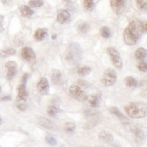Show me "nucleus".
<instances>
[{
  "label": "nucleus",
  "mask_w": 147,
  "mask_h": 147,
  "mask_svg": "<svg viewBox=\"0 0 147 147\" xmlns=\"http://www.w3.org/2000/svg\"><path fill=\"white\" fill-rule=\"evenodd\" d=\"M52 38H53V39H55V38H56V36H55V35H53V36H52Z\"/></svg>",
  "instance_id": "nucleus-40"
},
{
  "label": "nucleus",
  "mask_w": 147,
  "mask_h": 147,
  "mask_svg": "<svg viewBox=\"0 0 147 147\" xmlns=\"http://www.w3.org/2000/svg\"><path fill=\"white\" fill-rule=\"evenodd\" d=\"M142 29H143V33L145 34L147 32V24H146V21L142 22Z\"/></svg>",
  "instance_id": "nucleus-35"
},
{
  "label": "nucleus",
  "mask_w": 147,
  "mask_h": 147,
  "mask_svg": "<svg viewBox=\"0 0 147 147\" xmlns=\"http://www.w3.org/2000/svg\"><path fill=\"white\" fill-rule=\"evenodd\" d=\"M109 111L111 114H113L114 115H115L116 117L119 118L120 120H123V121H127V118L124 116L122 113L120 112V110L117 108L116 106H111L110 108H109Z\"/></svg>",
  "instance_id": "nucleus-19"
},
{
  "label": "nucleus",
  "mask_w": 147,
  "mask_h": 147,
  "mask_svg": "<svg viewBox=\"0 0 147 147\" xmlns=\"http://www.w3.org/2000/svg\"><path fill=\"white\" fill-rule=\"evenodd\" d=\"M51 78H52V82L55 84H60V82L62 80V74H61V72L58 69L53 70V72H52V76H51Z\"/></svg>",
  "instance_id": "nucleus-20"
},
{
  "label": "nucleus",
  "mask_w": 147,
  "mask_h": 147,
  "mask_svg": "<svg viewBox=\"0 0 147 147\" xmlns=\"http://www.w3.org/2000/svg\"><path fill=\"white\" fill-rule=\"evenodd\" d=\"M18 108L19 110H21V111H25V110L26 109V105H24V104H20V105H18Z\"/></svg>",
  "instance_id": "nucleus-37"
},
{
  "label": "nucleus",
  "mask_w": 147,
  "mask_h": 147,
  "mask_svg": "<svg viewBox=\"0 0 147 147\" xmlns=\"http://www.w3.org/2000/svg\"><path fill=\"white\" fill-rule=\"evenodd\" d=\"M116 80H117L116 72L111 68H108L104 72L101 82L105 86H112L115 84Z\"/></svg>",
  "instance_id": "nucleus-5"
},
{
  "label": "nucleus",
  "mask_w": 147,
  "mask_h": 147,
  "mask_svg": "<svg viewBox=\"0 0 147 147\" xmlns=\"http://www.w3.org/2000/svg\"><path fill=\"white\" fill-rule=\"evenodd\" d=\"M37 90L41 94H47L49 92V83L47 78L42 77L37 84Z\"/></svg>",
  "instance_id": "nucleus-9"
},
{
  "label": "nucleus",
  "mask_w": 147,
  "mask_h": 147,
  "mask_svg": "<svg viewBox=\"0 0 147 147\" xmlns=\"http://www.w3.org/2000/svg\"><path fill=\"white\" fill-rule=\"evenodd\" d=\"M69 93L75 99H76L77 101L84 102L86 100V97H87L86 94L84 93L80 88V86H77V84H73V86L69 87Z\"/></svg>",
  "instance_id": "nucleus-6"
},
{
  "label": "nucleus",
  "mask_w": 147,
  "mask_h": 147,
  "mask_svg": "<svg viewBox=\"0 0 147 147\" xmlns=\"http://www.w3.org/2000/svg\"><path fill=\"white\" fill-rule=\"evenodd\" d=\"M5 67L7 69V78L8 80H11L18 73V65L14 61H8L7 64H5Z\"/></svg>",
  "instance_id": "nucleus-8"
},
{
  "label": "nucleus",
  "mask_w": 147,
  "mask_h": 147,
  "mask_svg": "<svg viewBox=\"0 0 147 147\" xmlns=\"http://www.w3.org/2000/svg\"><path fill=\"white\" fill-rule=\"evenodd\" d=\"M146 55H147L146 49L144 47H139L134 53V56L137 60H144L146 57Z\"/></svg>",
  "instance_id": "nucleus-21"
},
{
  "label": "nucleus",
  "mask_w": 147,
  "mask_h": 147,
  "mask_svg": "<svg viewBox=\"0 0 147 147\" xmlns=\"http://www.w3.org/2000/svg\"><path fill=\"white\" fill-rule=\"evenodd\" d=\"M38 123L39 125H41L42 127L46 128V129H48V130H55V125L53 122L49 121L47 118H44V117H41L38 119Z\"/></svg>",
  "instance_id": "nucleus-15"
},
{
  "label": "nucleus",
  "mask_w": 147,
  "mask_h": 147,
  "mask_svg": "<svg viewBox=\"0 0 147 147\" xmlns=\"http://www.w3.org/2000/svg\"><path fill=\"white\" fill-rule=\"evenodd\" d=\"M28 5L30 7H41L44 5V0H29Z\"/></svg>",
  "instance_id": "nucleus-29"
},
{
  "label": "nucleus",
  "mask_w": 147,
  "mask_h": 147,
  "mask_svg": "<svg viewBox=\"0 0 147 147\" xmlns=\"http://www.w3.org/2000/svg\"><path fill=\"white\" fill-rule=\"evenodd\" d=\"M110 5L116 14H121L124 7V0H110Z\"/></svg>",
  "instance_id": "nucleus-11"
},
{
  "label": "nucleus",
  "mask_w": 147,
  "mask_h": 147,
  "mask_svg": "<svg viewBox=\"0 0 147 147\" xmlns=\"http://www.w3.org/2000/svg\"><path fill=\"white\" fill-rule=\"evenodd\" d=\"M18 96L20 100H23V101H26L27 97H28V92L26 90V84L22 83L20 86L18 88Z\"/></svg>",
  "instance_id": "nucleus-14"
},
{
  "label": "nucleus",
  "mask_w": 147,
  "mask_h": 147,
  "mask_svg": "<svg viewBox=\"0 0 147 147\" xmlns=\"http://www.w3.org/2000/svg\"><path fill=\"white\" fill-rule=\"evenodd\" d=\"M106 52L108 54L112 64L114 65V66L116 67L117 69H122L123 68V61H122V57H121L119 51L115 49V47H108L106 49Z\"/></svg>",
  "instance_id": "nucleus-4"
},
{
  "label": "nucleus",
  "mask_w": 147,
  "mask_h": 147,
  "mask_svg": "<svg viewBox=\"0 0 147 147\" xmlns=\"http://www.w3.org/2000/svg\"><path fill=\"white\" fill-rule=\"evenodd\" d=\"M124 84L128 87H135L137 86V81L133 76H127L124 78Z\"/></svg>",
  "instance_id": "nucleus-23"
},
{
  "label": "nucleus",
  "mask_w": 147,
  "mask_h": 147,
  "mask_svg": "<svg viewBox=\"0 0 147 147\" xmlns=\"http://www.w3.org/2000/svg\"><path fill=\"white\" fill-rule=\"evenodd\" d=\"M89 28H90L89 24L86 23V22H82V23H80L77 26V30L80 33H82V34L87 33L88 30H89Z\"/></svg>",
  "instance_id": "nucleus-26"
},
{
  "label": "nucleus",
  "mask_w": 147,
  "mask_h": 147,
  "mask_svg": "<svg viewBox=\"0 0 147 147\" xmlns=\"http://www.w3.org/2000/svg\"><path fill=\"white\" fill-rule=\"evenodd\" d=\"M65 132L66 133H68V134H72L75 132V130H76V125L74 124L73 123H66L65 124Z\"/></svg>",
  "instance_id": "nucleus-32"
},
{
  "label": "nucleus",
  "mask_w": 147,
  "mask_h": 147,
  "mask_svg": "<svg viewBox=\"0 0 147 147\" xmlns=\"http://www.w3.org/2000/svg\"><path fill=\"white\" fill-rule=\"evenodd\" d=\"M124 111L127 115L134 119H140L146 116L147 107L146 105L144 103H130L124 106Z\"/></svg>",
  "instance_id": "nucleus-2"
},
{
  "label": "nucleus",
  "mask_w": 147,
  "mask_h": 147,
  "mask_svg": "<svg viewBox=\"0 0 147 147\" xmlns=\"http://www.w3.org/2000/svg\"><path fill=\"white\" fill-rule=\"evenodd\" d=\"M91 71H92V69L90 68L89 66H84L77 70V74L81 76H86L89 75V74L91 73Z\"/></svg>",
  "instance_id": "nucleus-27"
},
{
  "label": "nucleus",
  "mask_w": 147,
  "mask_h": 147,
  "mask_svg": "<svg viewBox=\"0 0 147 147\" xmlns=\"http://www.w3.org/2000/svg\"><path fill=\"white\" fill-rule=\"evenodd\" d=\"M142 22L134 20L130 22L128 26L123 31V40L128 46H134L141 39L143 35Z\"/></svg>",
  "instance_id": "nucleus-1"
},
{
  "label": "nucleus",
  "mask_w": 147,
  "mask_h": 147,
  "mask_svg": "<svg viewBox=\"0 0 147 147\" xmlns=\"http://www.w3.org/2000/svg\"><path fill=\"white\" fill-rule=\"evenodd\" d=\"M135 4L136 7L140 11L145 12L147 8V0H135Z\"/></svg>",
  "instance_id": "nucleus-25"
},
{
  "label": "nucleus",
  "mask_w": 147,
  "mask_h": 147,
  "mask_svg": "<svg viewBox=\"0 0 147 147\" xmlns=\"http://www.w3.org/2000/svg\"><path fill=\"white\" fill-rule=\"evenodd\" d=\"M16 54V50L14 48H5L3 50H0V57L5 58L7 57V56L13 55Z\"/></svg>",
  "instance_id": "nucleus-22"
},
{
  "label": "nucleus",
  "mask_w": 147,
  "mask_h": 147,
  "mask_svg": "<svg viewBox=\"0 0 147 147\" xmlns=\"http://www.w3.org/2000/svg\"><path fill=\"white\" fill-rule=\"evenodd\" d=\"M137 68H138V70H140L141 72L145 73V72H146V69H147L146 62L144 61V60H140V62H139L138 65H137Z\"/></svg>",
  "instance_id": "nucleus-33"
},
{
  "label": "nucleus",
  "mask_w": 147,
  "mask_h": 147,
  "mask_svg": "<svg viewBox=\"0 0 147 147\" xmlns=\"http://www.w3.org/2000/svg\"><path fill=\"white\" fill-rule=\"evenodd\" d=\"M28 76H29V75H28V74H25V75L23 76V77H22V83L26 84V81H27V79H28Z\"/></svg>",
  "instance_id": "nucleus-36"
},
{
  "label": "nucleus",
  "mask_w": 147,
  "mask_h": 147,
  "mask_svg": "<svg viewBox=\"0 0 147 147\" xmlns=\"http://www.w3.org/2000/svg\"><path fill=\"white\" fill-rule=\"evenodd\" d=\"M84 7L87 11H92L94 7V0H84Z\"/></svg>",
  "instance_id": "nucleus-30"
},
{
  "label": "nucleus",
  "mask_w": 147,
  "mask_h": 147,
  "mask_svg": "<svg viewBox=\"0 0 147 147\" xmlns=\"http://www.w3.org/2000/svg\"><path fill=\"white\" fill-rule=\"evenodd\" d=\"M66 1H70V0H66Z\"/></svg>",
  "instance_id": "nucleus-42"
},
{
  "label": "nucleus",
  "mask_w": 147,
  "mask_h": 147,
  "mask_svg": "<svg viewBox=\"0 0 147 147\" xmlns=\"http://www.w3.org/2000/svg\"><path fill=\"white\" fill-rule=\"evenodd\" d=\"M46 141H47V143L50 145H56V144H57V141H56L55 137L54 136L53 134H47V136H46Z\"/></svg>",
  "instance_id": "nucleus-31"
},
{
  "label": "nucleus",
  "mask_w": 147,
  "mask_h": 147,
  "mask_svg": "<svg viewBox=\"0 0 147 147\" xmlns=\"http://www.w3.org/2000/svg\"><path fill=\"white\" fill-rule=\"evenodd\" d=\"M77 84H80L81 86H86V87H87V86H87V84H89L87 82H86V81H82V80H80V81H78L77 82Z\"/></svg>",
  "instance_id": "nucleus-38"
},
{
  "label": "nucleus",
  "mask_w": 147,
  "mask_h": 147,
  "mask_svg": "<svg viewBox=\"0 0 147 147\" xmlns=\"http://www.w3.org/2000/svg\"><path fill=\"white\" fill-rule=\"evenodd\" d=\"M70 20V13L67 10H61L57 14L56 21L59 24H65Z\"/></svg>",
  "instance_id": "nucleus-12"
},
{
  "label": "nucleus",
  "mask_w": 147,
  "mask_h": 147,
  "mask_svg": "<svg viewBox=\"0 0 147 147\" xmlns=\"http://www.w3.org/2000/svg\"><path fill=\"white\" fill-rule=\"evenodd\" d=\"M21 56L24 60L29 62V63H34L36 60V53L31 47H24L21 50Z\"/></svg>",
  "instance_id": "nucleus-7"
},
{
  "label": "nucleus",
  "mask_w": 147,
  "mask_h": 147,
  "mask_svg": "<svg viewBox=\"0 0 147 147\" xmlns=\"http://www.w3.org/2000/svg\"><path fill=\"white\" fill-rule=\"evenodd\" d=\"M3 23H4V16L0 15V32H3L4 31Z\"/></svg>",
  "instance_id": "nucleus-34"
},
{
  "label": "nucleus",
  "mask_w": 147,
  "mask_h": 147,
  "mask_svg": "<svg viewBox=\"0 0 147 147\" xmlns=\"http://www.w3.org/2000/svg\"><path fill=\"white\" fill-rule=\"evenodd\" d=\"M0 93H1V86H0Z\"/></svg>",
  "instance_id": "nucleus-41"
},
{
  "label": "nucleus",
  "mask_w": 147,
  "mask_h": 147,
  "mask_svg": "<svg viewBox=\"0 0 147 147\" xmlns=\"http://www.w3.org/2000/svg\"><path fill=\"white\" fill-rule=\"evenodd\" d=\"M100 33H101V36L105 39H108L112 36L111 29L108 26H102L100 29Z\"/></svg>",
  "instance_id": "nucleus-24"
},
{
  "label": "nucleus",
  "mask_w": 147,
  "mask_h": 147,
  "mask_svg": "<svg viewBox=\"0 0 147 147\" xmlns=\"http://www.w3.org/2000/svg\"><path fill=\"white\" fill-rule=\"evenodd\" d=\"M19 11L21 15L25 16V18H30L31 16L34 15L33 9L30 7H28V5H21L19 7Z\"/></svg>",
  "instance_id": "nucleus-18"
},
{
  "label": "nucleus",
  "mask_w": 147,
  "mask_h": 147,
  "mask_svg": "<svg viewBox=\"0 0 147 147\" xmlns=\"http://www.w3.org/2000/svg\"><path fill=\"white\" fill-rule=\"evenodd\" d=\"M11 99V97L9 96V95H7V96H4L1 98V101H9Z\"/></svg>",
  "instance_id": "nucleus-39"
},
{
  "label": "nucleus",
  "mask_w": 147,
  "mask_h": 147,
  "mask_svg": "<svg viewBox=\"0 0 147 147\" xmlns=\"http://www.w3.org/2000/svg\"><path fill=\"white\" fill-rule=\"evenodd\" d=\"M98 137L102 142L105 143V144H112L113 141H114V136H113V134L110 133H107V132L100 133Z\"/></svg>",
  "instance_id": "nucleus-17"
},
{
  "label": "nucleus",
  "mask_w": 147,
  "mask_h": 147,
  "mask_svg": "<svg viewBox=\"0 0 147 147\" xmlns=\"http://www.w3.org/2000/svg\"><path fill=\"white\" fill-rule=\"evenodd\" d=\"M133 133H134V138L136 140V142H138L139 144L141 142H143L145 138V135H144V133L142 129H141L139 126H134L133 128Z\"/></svg>",
  "instance_id": "nucleus-13"
},
{
  "label": "nucleus",
  "mask_w": 147,
  "mask_h": 147,
  "mask_svg": "<svg viewBox=\"0 0 147 147\" xmlns=\"http://www.w3.org/2000/svg\"><path fill=\"white\" fill-rule=\"evenodd\" d=\"M83 56V49L79 44L73 43L67 48L65 53V61L71 65H76L81 61Z\"/></svg>",
  "instance_id": "nucleus-3"
},
{
  "label": "nucleus",
  "mask_w": 147,
  "mask_h": 147,
  "mask_svg": "<svg viewBox=\"0 0 147 147\" xmlns=\"http://www.w3.org/2000/svg\"><path fill=\"white\" fill-rule=\"evenodd\" d=\"M47 29L46 28H38V29L34 34V37L36 41H42L47 36Z\"/></svg>",
  "instance_id": "nucleus-16"
},
{
  "label": "nucleus",
  "mask_w": 147,
  "mask_h": 147,
  "mask_svg": "<svg viewBox=\"0 0 147 147\" xmlns=\"http://www.w3.org/2000/svg\"><path fill=\"white\" fill-rule=\"evenodd\" d=\"M47 112L50 116H55L59 112V108H58V106H56V105H50L47 109Z\"/></svg>",
  "instance_id": "nucleus-28"
},
{
  "label": "nucleus",
  "mask_w": 147,
  "mask_h": 147,
  "mask_svg": "<svg viewBox=\"0 0 147 147\" xmlns=\"http://www.w3.org/2000/svg\"><path fill=\"white\" fill-rule=\"evenodd\" d=\"M101 100H102L101 94H95L89 95V96L87 95L86 101L87 102V104L91 107H97L100 105V103H101Z\"/></svg>",
  "instance_id": "nucleus-10"
}]
</instances>
